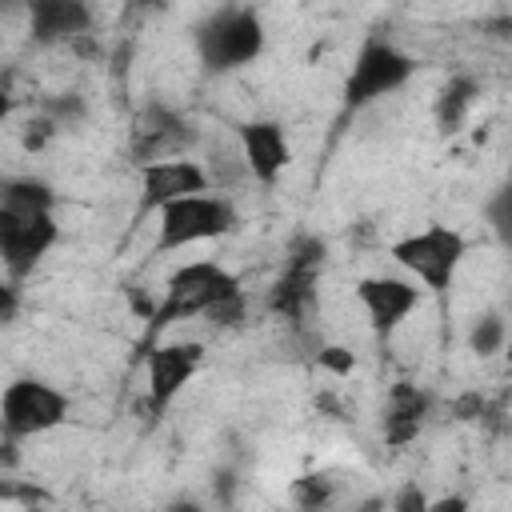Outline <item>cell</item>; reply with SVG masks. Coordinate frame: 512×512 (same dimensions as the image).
<instances>
[{
    "label": "cell",
    "mask_w": 512,
    "mask_h": 512,
    "mask_svg": "<svg viewBox=\"0 0 512 512\" xmlns=\"http://www.w3.org/2000/svg\"><path fill=\"white\" fill-rule=\"evenodd\" d=\"M428 416H432V396L424 388H416L408 380L392 384L388 396H384V408H380V436H384V444H392V448L412 444L424 432Z\"/></svg>",
    "instance_id": "obj_14"
},
{
    "label": "cell",
    "mask_w": 512,
    "mask_h": 512,
    "mask_svg": "<svg viewBox=\"0 0 512 512\" xmlns=\"http://www.w3.org/2000/svg\"><path fill=\"white\" fill-rule=\"evenodd\" d=\"M240 224L236 204L228 196L196 192L184 200H172L156 212V252H180L204 240H220Z\"/></svg>",
    "instance_id": "obj_4"
},
{
    "label": "cell",
    "mask_w": 512,
    "mask_h": 512,
    "mask_svg": "<svg viewBox=\"0 0 512 512\" xmlns=\"http://www.w3.org/2000/svg\"><path fill=\"white\" fill-rule=\"evenodd\" d=\"M192 44H196V56L208 72H236L264 52L268 32H264V20L256 8L228 4V8L208 12L196 24Z\"/></svg>",
    "instance_id": "obj_1"
},
{
    "label": "cell",
    "mask_w": 512,
    "mask_h": 512,
    "mask_svg": "<svg viewBox=\"0 0 512 512\" xmlns=\"http://www.w3.org/2000/svg\"><path fill=\"white\" fill-rule=\"evenodd\" d=\"M0 500H16L20 508H32V504H48V492L40 484H28V480H8L0 476Z\"/></svg>",
    "instance_id": "obj_23"
},
{
    "label": "cell",
    "mask_w": 512,
    "mask_h": 512,
    "mask_svg": "<svg viewBox=\"0 0 512 512\" xmlns=\"http://www.w3.org/2000/svg\"><path fill=\"white\" fill-rule=\"evenodd\" d=\"M324 240L316 236H300L288 248V260L280 268V276L268 288V312H276L280 320H304L316 304V280L324 272Z\"/></svg>",
    "instance_id": "obj_7"
},
{
    "label": "cell",
    "mask_w": 512,
    "mask_h": 512,
    "mask_svg": "<svg viewBox=\"0 0 512 512\" xmlns=\"http://www.w3.org/2000/svg\"><path fill=\"white\" fill-rule=\"evenodd\" d=\"M384 508H388V500H384V496H368V500L360 504V512H384Z\"/></svg>",
    "instance_id": "obj_30"
},
{
    "label": "cell",
    "mask_w": 512,
    "mask_h": 512,
    "mask_svg": "<svg viewBox=\"0 0 512 512\" xmlns=\"http://www.w3.org/2000/svg\"><path fill=\"white\" fill-rule=\"evenodd\" d=\"M356 300L372 324L376 336H392L424 300V292L412 284V280H400V276H364L356 284Z\"/></svg>",
    "instance_id": "obj_11"
},
{
    "label": "cell",
    "mask_w": 512,
    "mask_h": 512,
    "mask_svg": "<svg viewBox=\"0 0 512 512\" xmlns=\"http://www.w3.org/2000/svg\"><path fill=\"white\" fill-rule=\"evenodd\" d=\"M240 296V276H232L228 268H220L216 260H192L184 268H176L164 284V300L152 308L148 320V336H156L160 328L176 324V320H192V316H208L216 304Z\"/></svg>",
    "instance_id": "obj_2"
},
{
    "label": "cell",
    "mask_w": 512,
    "mask_h": 512,
    "mask_svg": "<svg viewBox=\"0 0 512 512\" xmlns=\"http://www.w3.org/2000/svg\"><path fill=\"white\" fill-rule=\"evenodd\" d=\"M292 500L300 512H324L336 500V480L328 472H308L292 484Z\"/></svg>",
    "instance_id": "obj_19"
},
{
    "label": "cell",
    "mask_w": 512,
    "mask_h": 512,
    "mask_svg": "<svg viewBox=\"0 0 512 512\" xmlns=\"http://www.w3.org/2000/svg\"><path fill=\"white\" fill-rule=\"evenodd\" d=\"M0 208L20 216H52L56 192L40 176H4L0 180Z\"/></svg>",
    "instance_id": "obj_16"
},
{
    "label": "cell",
    "mask_w": 512,
    "mask_h": 512,
    "mask_svg": "<svg viewBox=\"0 0 512 512\" xmlns=\"http://www.w3.org/2000/svg\"><path fill=\"white\" fill-rule=\"evenodd\" d=\"M476 96H480V84L472 76H452L440 88V96H436V124H440V132H456L464 124V116L472 112Z\"/></svg>",
    "instance_id": "obj_17"
},
{
    "label": "cell",
    "mask_w": 512,
    "mask_h": 512,
    "mask_svg": "<svg viewBox=\"0 0 512 512\" xmlns=\"http://www.w3.org/2000/svg\"><path fill=\"white\" fill-rule=\"evenodd\" d=\"M16 308H20V292L8 280H0V320H12Z\"/></svg>",
    "instance_id": "obj_28"
},
{
    "label": "cell",
    "mask_w": 512,
    "mask_h": 512,
    "mask_svg": "<svg viewBox=\"0 0 512 512\" xmlns=\"http://www.w3.org/2000/svg\"><path fill=\"white\" fill-rule=\"evenodd\" d=\"M424 508H428V496H424V488H416V484L396 488L392 500H388V512H424Z\"/></svg>",
    "instance_id": "obj_25"
},
{
    "label": "cell",
    "mask_w": 512,
    "mask_h": 512,
    "mask_svg": "<svg viewBox=\"0 0 512 512\" xmlns=\"http://www.w3.org/2000/svg\"><path fill=\"white\" fill-rule=\"evenodd\" d=\"M448 412H452V420H480L484 396H480V392H464V396H456V400L448 404Z\"/></svg>",
    "instance_id": "obj_26"
},
{
    "label": "cell",
    "mask_w": 512,
    "mask_h": 512,
    "mask_svg": "<svg viewBox=\"0 0 512 512\" xmlns=\"http://www.w3.org/2000/svg\"><path fill=\"white\" fill-rule=\"evenodd\" d=\"M28 28L36 44H68V40L88 36L92 8L80 0H36L28 8Z\"/></svg>",
    "instance_id": "obj_15"
},
{
    "label": "cell",
    "mask_w": 512,
    "mask_h": 512,
    "mask_svg": "<svg viewBox=\"0 0 512 512\" xmlns=\"http://www.w3.org/2000/svg\"><path fill=\"white\" fill-rule=\"evenodd\" d=\"M504 340H508V320H504V312H480V316L472 320V328H468V352L480 356V360L496 356V352L504 348Z\"/></svg>",
    "instance_id": "obj_18"
},
{
    "label": "cell",
    "mask_w": 512,
    "mask_h": 512,
    "mask_svg": "<svg viewBox=\"0 0 512 512\" xmlns=\"http://www.w3.org/2000/svg\"><path fill=\"white\" fill-rule=\"evenodd\" d=\"M164 512H208V508H204L200 500H192V496H176V500H172Z\"/></svg>",
    "instance_id": "obj_29"
},
{
    "label": "cell",
    "mask_w": 512,
    "mask_h": 512,
    "mask_svg": "<svg viewBox=\"0 0 512 512\" xmlns=\"http://www.w3.org/2000/svg\"><path fill=\"white\" fill-rule=\"evenodd\" d=\"M56 132H60V128L40 112V116H32V120L20 128V148H24V152H44V148L52 144Z\"/></svg>",
    "instance_id": "obj_22"
},
{
    "label": "cell",
    "mask_w": 512,
    "mask_h": 512,
    "mask_svg": "<svg viewBox=\"0 0 512 512\" xmlns=\"http://www.w3.org/2000/svg\"><path fill=\"white\" fill-rule=\"evenodd\" d=\"M60 224L56 216H20L0 208V264L12 280H24L36 272V264L56 248Z\"/></svg>",
    "instance_id": "obj_8"
},
{
    "label": "cell",
    "mask_w": 512,
    "mask_h": 512,
    "mask_svg": "<svg viewBox=\"0 0 512 512\" xmlns=\"http://www.w3.org/2000/svg\"><path fill=\"white\" fill-rule=\"evenodd\" d=\"M68 412H72V400L40 376H16L0 392V428L12 440L44 436V432L60 428L68 420Z\"/></svg>",
    "instance_id": "obj_6"
},
{
    "label": "cell",
    "mask_w": 512,
    "mask_h": 512,
    "mask_svg": "<svg viewBox=\"0 0 512 512\" xmlns=\"http://www.w3.org/2000/svg\"><path fill=\"white\" fill-rule=\"evenodd\" d=\"M316 360H320V368H328V372H336V376H348V372L356 368V356H352L344 344H324Z\"/></svg>",
    "instance_id": "obj_24"
},
{
    "label": "cell",
    "mask_w": 512,
    "mask_h": 512,
    "mask_svg": "<svg viewBox=\"0 0 512 512\" xmlns=\"http://www.w3.org/2000/svg\"><path fill=\"white\" fill-rule=\"evenodd\" d=\"M240 136V156H244V168L256 184L272 188L284 168L292 164V148H288V136H284V124L280 120H248L236 128Z\"/></svg>",
    "instance_id": "obj_12"
},
{
    "label": "cell",
    "mask_w": 512,
    "mask_h": 512,
    "mask_svg": "<svg viewBox=\"0 0 512 512\" xmlns=\"http://www.w3.org/2000/svg\"><path fill=\"white\" fill-rule=\"evenodd\" d=\"M192 140V128L180 112L164 108V104H148L144 116L136 120V136H132V156L144 164L152 160H172L180 156V148Z\"/></svg>",
    "instance_id": "obj_13"
},
{
    "label": "cell",
    "mask_w": 512,
    "mask_h": 512,
    "mask_svg": "<svg viewBox=\"0 0 512 512\" xmlns=\"http://www.w3.org/2000/svg\"><path fill=\"white\" fill-rule=\"evenodd\" d=\"M388 256L412 276V284H420V292L428 288V292L444 296L468 256V240H464V232H456L448 224H428L420 232L400 236L388 248Z\"/></svg>",
    "instance_id": "obj_3"
},
{
    "label": "cell",
    "mask_w": 512,
    "mask_h": 512,
    "mask_svg": "<svg viewBox=\"0 0 512 512\" xmlns=\"http://www.w3.org/2000/svg\"><path fill=\"white\" fill-rule=\"evenodd\" d=\"M416 72V60L396 48L388 36H368L344 76V108L348 112H360L392 92H400Z\"/></svg>",
    "instance_id": "obj_5"
},
{
    "label": "cell",
    "mask_w": 512,
    "mask_h": 512,
    "mask_svg": "<svg viewBox=\"0 0 512 512\" xmlns=\"http://www.w3.org/2000/svg\"><path fill=\"white\" fill-rule=\"evenodd\" d=\"M424 512H472V500H468L464 492H448V496H440V500H428Z\"/></svg>",
    "instance_id": "obj_27"
},
{
    "label": "cell",
    "mask_w": 512,
    "mask_h": 512,
    "mask_svg": "<svg viewBox=\"0 0 512 512\" xmlns=\"http://www.w3.org/2000/svg\"><path fill=\"white\" fill-rule=\"evenodd\" d=\"M8 112H12V96H8V88L0 84V124L8 120Z\"/></svg>",
    "instance_id": "obj_31"
},
{
    "label": "cell",
    "mask_w": 512,
    "mask_h": 512,
    "mask_svg": "<svg viewBox=\"0 0 512 512\" xmlns=\"http://www.w3.org/2000/svg\"><path fill=\"white\" fill-rule=\"evenodd\" d=\"M20 512H48V504H32V508H20Z\"/></svg>",
    "instance_id": "obj_32"
},
{
    "label": "cell",
    "mask_w": 512,
    "mask_h": 512,
    "mask_svg": "<svg viewBox=\"0 0 512 512\" xmlns=\"http://www.w3.org/2000/svg\"><path fill=\"white\" fill-rule=\"evenodd\" d=\"M204 364V348L196 340H168V344H152L148 348V408L164 412L184 384L200 372Z\"/></svg>",
    "instance_id": "obj_10"
},
{
    "label": "cell",
    "mask_w": 512,
    "mask_h": 512,
    "mask_svg": "<svg viewBox=\"0 0 512 512\" xmlns=\"http://www.w3.org/2000/svg\"><path fill=\"white\" fill-rule=\"evenodd\" d=\"M196 192H212L208 172L200 160L192 156H172V160H152L140 168V216L160 212L172 200L196 196Z\"/></svg>",
    "instance_id": "obj_9"
},
{
    "label": "cell",
    "mask_w": 512,
    "mask_h": 512,
    "mask_svg": "<svg viewBox=\"0 0 512 512\" xmlns=\"http://www.w3.org/2000/svg\"><path fill=\"white\" fill-rule=\"evenodd\" d=\"M484 216H488L496 240L508 244V240H512V192H508V188H496L492 200L484 204Z\"/></svg>",
    "instance_id": "obj_20"
},
{
    "label": "cell",
    "mask_w": 512,
    "mask_h": 512,
    "mask_svg": "<svg viewBox=\"0 0 512 512\" xmlns=\"http://www.w3.org/2000/svg\"><path fill=\"white\" fill-rule=\"evenodd\" d=\"M44 116H48L56 128H72V124L84 120V100H80L76 92H64V96H56V100L44 104Z\"/></svg>",
    "instance_id": "obj_21"
}]
</instances>
